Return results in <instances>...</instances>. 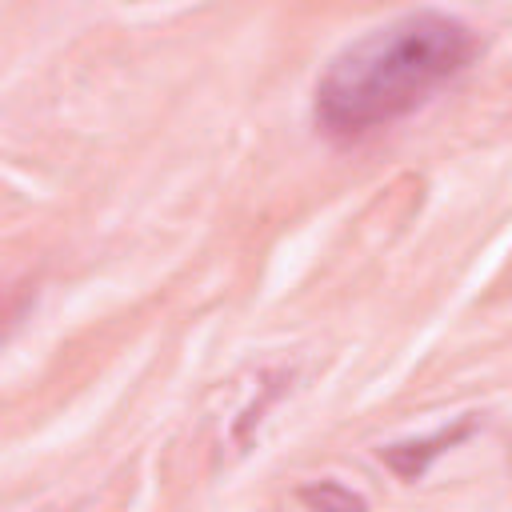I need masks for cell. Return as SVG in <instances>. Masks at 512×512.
<instances>
[{"mask_svg":"<svg viewBox=\"0 0 512 512\" xmlns=\"http://www.w3.org/2000/svg\"><path fill=\"white\" fill-rule=\"evenodd\" d=\"M472 56L476 36L464 20L428 8L408 12L332 56L316 80V124L340 140L388 128L460 76Z\"/></svg>","mask_w":512,"mask_h":512,"instance_id":"cell-1","label":"cell"},{"mask_svg":"<svg viewBox=\"0 0 512 512\" xmlns=\"http://www.w3.org/2000/svg\"><path fill=\"white\" fill-rule=\"evenodd\" d=\"M468 432V420L464 424H456V428H444V432H436L432 440H416V444H392V448H380V456L400 472V476H420L424 468H428V460L432 456H440L448 444H456L460 436Z\"/></svg>","mask_w":512,"mask_h":512,"instance_id":"cell-2","label":"cell"},{"mask_svg":"<svg viewBox=\"0 0 512 512\" xmlns=\"http://www.w3.org/2000/svg\"><path fill=\"white\" fill-rule=\"evenodd\" d=\"M300 496H304L316 512H364V500H360L356 492H348L344 484H336V480H320V484L304 488Z\"/></svg>","mask_w":512,"mask_h":512,"instance_id":"cell-3","label":"cell"}]
</instances>
